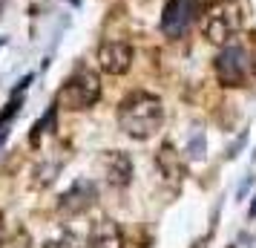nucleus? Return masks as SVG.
<instances>
[{"label": "nucleus", "instance_id": "f257e3e1", "mask_svg": "<svg viewBox=\"0 0 256 248\" xmlns=\"http://www.w3.org/2000/svg\"><path fill=\"white\" fill-rule=\"evenodd\" d=\"M164 121V107H162V98L152 93H130L121 107H118V124L121 130L132 136V139H150L156 136V130L162 127Z\"/></svg>", "mask_w": 256, "mask_h": 248}, {"label": "nucleus", "instance_id": "f03ea898", "mask_svg": "<svg viewBox=\"0 0 256 248\" xmlns=\"http://www.w3.org/2000/svg\"><path fill=\"white\" fill-rule=\"evenodd\" d=\"M101 98V81L92 70H78L72 72L66 84L58 93V104L64 110H86Z\"/></svg>", "mask_w": 256, "mask_h": 248}, {"label": "nucleus", "instance_id": "7ed1b4c3", "mask_svg": "<svg viewBox=\"0 0 256 248\" xmlns=\"http://www.w3.org/2000/svg\"><path fill=\"white\" fill-rule=\"evenodd\" d=\"M208 0H167L162 12V32L167 38H182L204 12Z\"/></svg>", "mask_w": 256, "mask_h": 248}, {"label": "nucleus", "instance_id": "20e7f679", "mask_svg": "<svg viewBox=\"0 0 256 248\" xmlns=\"http://www.w3.org/2000/svg\"><path fill=\"white\" fill-rule=\"evenodd\" d=\"M216 75L224 87H242L250 75V55L239 44H230L219 52L216 58Z\"/></svg>", "mask_w": 256, "mask_h": 248}, {"label": "nucleus", "instance_id": "39448f33", "mask_svg": "<svg viewBox=\"0 0 256 248\" xmlns=\"http://www.w3.org/2000/svg\"><path fill=\"white\" fill-rule=\"evenodd\" d=\"M98 64L110 75H124L132 67V47L127 41H104L98 47Z\"/></svg>", "mask_w": 256, "mask_h": 248}, {"label": "nucleus", "instance_id": "423d86ee", "mask_svg": "<svg viewBox=\"0 0 256 248\" xmlns=\"http://www.w3.org/2000/svg\"><path fill=\"white\" fill-rule=\"evenodd\" d=\"M95 199H98L95 185L90 182V179H78V182H75V185L60 196V211L70 213V216H75V213L90 211V208L95 205Z\"/></svg>", "mask_w": 256, "mask_h": 248}, {"label": "nucleus", "instance_id": "0eeeda50", "mask_svg": "<svg viewBox=\"0 0 256 248\" xmlns=\"http://www.w3.org/2000/svg\"><path fill=\"white\" fill-rule=\"evenodd\" d=\"M236 29H239V15L233 12V9H222V12L210 15L208 24H204V38H208L210 44H228L233 35H236Z\"/></svg>", "mask_w": 256, "mask_h": 248}, {"label": "nucleus", "instance_id": "6e6552de", "mask_svg": "<svg viewBox=\"0 0 256 248\" xmlns=\"http://www.w3.org/2000/svg\"><path fill=\"white\" fill-rule=\"evenodd\" d=\"M101 167H104L106 182L116 185V188H124V185H130V179H132V162L121 150H112V153L101 156Z\"/></svg>", "mask_w": 256, "mask_h": 248}, {"label": "nucleus", "instance_id": "1a4fd4ad", "mask_svg": "<svg viewBox=\"0 0 256 248\" xmlns=\"http://www.w3.org/2000/svg\"><path fill=\"white\" fill-rule=\"evenodd\" d=\"M90 245L92 248H124V236L112 219H98L90 231Z\"/></svg>", "mask_w": 256, "mask_h": 248}, {"label": "nucleus", "instance_id": "9d476101", "mask_svg": "<svg viewBox=\"0 0 256 248\" xmlns=\"http://www.w3.org/2000/svg\"><path fill=\"white\" fill-rule=\"evenodd\" d=\"M156 165H158V170H162L170 182H178L182 173H184V170H182V159H178V153H176L170 144H164L162 150L156 153Z\"/></svg>", "mask_w": 256, "mask_h": 248}, {"label": "nucleus", "instance_id": "9b49d317", "mask_svg": "<svg viewBox=\"0 0 256 248\" xmlns=\"http://www.w3.org/2000/svg\"><path fill=\"white\" fill-rule=\"evenodd\" d=\"M0 248H32V239H29L26 231H18V234H12L6 242H0Z\"/></svg>", "mask_w": 256, "mask_h": 248}, {"label": "nucleus", "instance_id": "f8f14e48", "mask_svg": "<svg viewBox=\"0 0 256 248\" xmlns=\"http://www.w3.org/2000/svg\"><path fill=\"white\" fill-rule=\"evenodd\" d=\"M18 110H20V98L14 95L12 101L6 104V110H3V116H0V133H3V127H6V124H9V121L14 118V113H18Z\"/></svg>", "mask_w": 256, "mask_h": 248}, {"label": "nucleus", "instance_id": "ddd939ff", "mask_svg": "<svg viewBox=\"0 0 256 248\" xmlns=\"http://www.w3.org/2000/svg\"><path fill=\"white\" fill-rule=\"evenodd\" d=\"M44 248H84V245H78L72 236H60V239H49Z\"/></svg>", "mask_w": 256, "mask_h": 248}, {"label": "nucleus", "instance_id": "4468645a", "mask_svg": "<svg viewBox=\"0 0 256 248\" xmlns=\"http://www.w3.org/2000/svg\"><path fill=\"white\" fill-rule=\"evenodd\" d=\"M250 216H256V199H254V205H250Z\"/></svg>", "mask_w": 256, "mask_h": 248}, {"label": "nucleus", "instance_id": "2eb2a0df", "mask_svg": "<svg viewBox=\"0 0 256 248\" xmlns=\"http://www.w3.org/2000/svg\"><path fill=\"white\" fill-rule=\"evenodd\" d=\"M70 3H75V6H78V0H70Z\"/></svg>", "mask_w": 256, "mask_h": 248}]
</instances>
